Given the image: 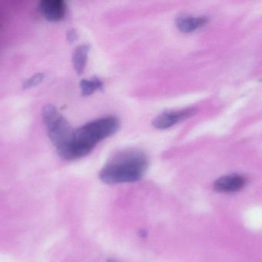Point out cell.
Wrapping results in <instances>:
<instances>
[{"mask_svg":"<svg viewBox=\"0 0 262 262\" xmlns=\"http://www.w3.org/2000/svg\"><path fill=\"white\" fill-rule=\"evenodd\" d=\"M120 122L115 116H105L87 122L73 131L67 143L58 148L66 160H76L90 154L98 143L116 133Z\"/></svg>","mask_w":262,"mask_h":262,"instance_id":"obj_1","label":"cell"},{"mask_svg":"<svg viewBox=\"0 0 262 262\" xmlns=\"http://www.w3.org/2000/svg\"><path fill=\"white\" fill-rule=\"evenodd\" d=\"M148 165V157L143 151L134 148L122 150L105 163L99 177L107 184L137 182L143 177Z\"/></svg>","mask_w":262,"mask_h":262,"instance_id":"obj_2","label":"cell"},{"mask_svg":"<svg viewBox=\"0 0 262 262\" xmlns=\"http://www.w3.org/2000/svg\"><path fill=\"white\" fill-rule=\"evenodd\" d=\"M42 116L49 138L58 149L67 143L74 130L54 105H46L42 108Z\"/></svg>","mask_w":262,"mask_h":262,"instance_id":"obj_3","label":"cell"},{"mask_svg":"<svg viewBox=\"0 0 262 262\" xmlns=\"http://www.w3.org/2000/svg\"><path fill=\"white\" fill-rule=\"evenodd\" d=\"M194 110L187 108L176 111H165L156 116L152 121L153 126L159 129H166L171 128L178 122L192 116Z\"/></svg>","mask_w":262,"mask_h":262,"instance_id":"obj_4","label":"cell"},{"mask_svg":"<svg viewBox=\"0 0 262 262\" xmlns=\"http://www.w3.org/2000/svg\"><path fill=\"white\" fill-rule=\"evenodd\" d=\"M39 12L50 22L62 20L67 15V4L62 0H42L39 6Z\"/></svg>","mask_w":262,"mask_h":262,"instance_id":"obj_5","label":"cell"},{"mask_svg":"<svg viewBox=\"0 0 262 262\" xmlns=\"http://www.w3.org/2000/svg\"><path fill=\"white\" fill-rule=\"evenodd\" d=\"M248 179L245 176L239 174L222 176L215 181L214 188L222 193H234L241 191L246 186Z\"/></svg>","mask_w":262,"mask_h":262,"instance_id":"obj_6","label":"cell"},{"mask_svg":"<svg viewBox=\"0 0 262 262\" xmlns=\"http://www.w3.org/2000/svg\"><path fill=\"white\" fill-rule=\"evenodd\" d=\"M207 22L208 19L206 17H193L182 15L176 19V27L181 32L188 33L204 27Z\"/></svg>","mask_w":262,"mask_h":262,"instance_id":"obj_7","label":"cell"},{"mask_svg":"<svg viewBox=\"0 0 262 262\" xmlns=\"http://www.w3.org/2000/svg\"><path fill=\"white\" fill-rule=\"evenodd\" d=\"M90 47L87 44H82L76 47L73 55V67L78 74H82L85 69Z\"/></svg>","mask_w":262,"mask_h":262,"instance_id":"obj_8","label":"cell"},{"mask_svg":"<svg viewBox=\"0 0 262 262\" xmlns=\"http://www.w3.org/2000/svg\"><path fill=\"white\" fill-rule=\"evenodd\" d=\"M80 89L83 96H89L95 92L102 90L103 89V82L96 76L90 79H84L81 81Z\"/></svg>","mask_w":262,"mask_h":262,"instance_id":"obj_9","label":"cell"},{"mask_svg":"<svg viewBox=\"0 0 262 262\" xmlns=\"http://www.w3.org/2000/svg\"><path fill=\"white\" fill-rule=\"evenodd\" d=\"M44 77H45V74H44V73H36L34 76L24 81V88L30 89L36 86V85H39V84L43 80Z\"/></svg>","mask_w":262,"mask_h":262,"instance_id":"obj_10","label":"cell"},{"mask_svg":"<svg viewBox=\"0 0 262 262\" xmlns=\"http://www.w3.org/2000/svg\"><path fill=\"white\" fill-rule=\"evenodd\" d=\"M78 37H79V34H78V32L75 29H70L67 32V39H68L69 42H75L78 39Z\"/></svg>","mask_w":262,"mask_h":262,"instance_id":"obj_11","label":"cell"},{"mask_svg":"<svg viewBox=\"0 0 262 262\" xmlns=\"http://www.w3.org/2000/svg\"><path fill=\"white\" fill-rule=\"evenodd\" d=\"M107 262H118L116 261V260H113V259H110V260H108Z\"/></svg>","mask_w":262,"mask_h":262,"instance_id":"obj_12","label":"cell"}]
</instances>
